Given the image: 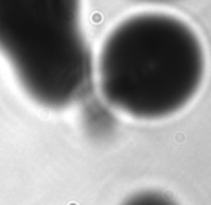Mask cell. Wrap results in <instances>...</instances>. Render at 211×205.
Listing matches in <instances>:
<instances>
[{
    "mask_svg": "<svg viewBox=\"0 0 211 205\" xmlns=\"http://www.w3.org/2000/svg\"><path fill=\"white\" fill-rule=\"evenodd\" d=\"M121 205H178L167 194L159 191H139L129 195Z\"/></svg>",
    "mask_w": 211,
    "mask_h": 205,
    "instance_id": "cell-3",
    "label": "cell"
},
{
    "mask_svg": "<svg viewBox=\"0 0 211 205\" xmlns=\"http://www.w3.org/2000/svg\"><path fill=\"white\" fill-rule=\"evenodd\" d=\"M205 56L200 36L174 14L142 12L106 34L95 62L102 101L139 121L170 118L203 86Z\"/></svg>",
    "mask_w": 211,
    "mask_h": 205,
    "instance_id": "cell-1",
    "label": "cell"
},
{
    "mask_svg": "<svg viewBox=\"0 0 211 205\" xmlns=\"http://www.w3.org/2000/svg\"><path fill=\"white\" fill-rule=\"evenodd\" d=\"M0 54L33 103L63 111L85 101L95 59L82 0H0Z\"/></svg>",
    "mask_w": 211,
    "mask_h": 205,
    "instance_id": "cell-2",
    "label": "cell"
}]
</instances>
